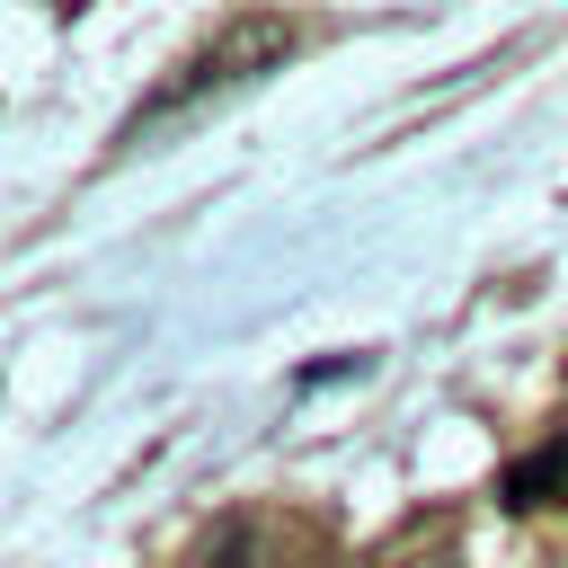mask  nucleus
Masks as SVG:
<instances>
[{
  "instance_id": "nucleus-1",
  "label": "nucleus",
  "mask_w": 568,
  "mask_h": 568,
  "mask_svg": "<svg viewBox=\"0 0 568 568\" xmlns=\"http://www.w3.org/2000/svg\"><path fill=\"white\" fill-rule=\"evenodd\" d=\"M302 36H293V18H266V9H248V18H222V36L213 44H195L142 106H133V124H124V142L142 133V124H160V115H178V106H195V98H222V89H248V80H266V71H284V53H293Z\"/></svg>"
},
{
  "instance_id": "nucleus-2",
  "label": "nucleus",
  "mask_w": 568,
  "mask_h": 568,
  "mask_svg": "<svg viewBox=\"0 0 568 568\" xmlns=\"http://www.w3.org/2000/svg\"><path fill=\"white\" fill-rule=\"evenodd\" d=\"M497 506H506V515L568 506V435H550V444H532L524 462H506V470H497Z\"/></svg>"
},
{
  "instance_id": "nucleus-3",
  "label": "nucleus",
  "mask_w": 568,
  "mask_h": 568,
  "mask_svg": "<svg viewBox=\"0 0 568 568\" xmlns=\"http://www.w3.org/2000/svg\"><path fill=\"white\" fill-rule=\"evenodd\" d=\"M186 568H257V524H248V515H222V524L195 541Z\"/></svg>"
},
{
  "instance_id": "nucleus-4",
  "label": "nucleus",
  "mask_w": 568,
  "mask_h": 568,
  "mask_svg": "<svg viewBox=\"0 0 568 568\" xmlns=\"http://www.w3.org/2000/svg\"><path fill=\"white\" fill-rule=\"evenodd\" d=\"M346 373H364V355H328V364H311V373H302V382H311V390H320V382H346Z\"/></svg>"
}]
</instances>
